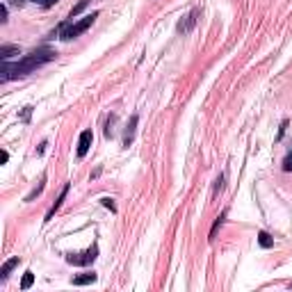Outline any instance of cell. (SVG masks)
Masks as SVG:
<instances>
[{
    "instance_id": "1",
    "label": "cell",
    "mask_w": 292,
    "mask_h": 292,
    "mask_svg": "<svg viewBox=\"0 0 292 292\" xmlns=\"http://www.w3.org/2000/svg\"><path fill=\"white\" fill-rule=\"evenodd\" d=\"M53 57H55V53L50 48H39V50H32L30 55H25V57H23L21 62H16V64H7V62H5L0 80L7 82V80H14V78H23V76H27V73L34 71L36 66L50 62Z\"/></svg>"
},
{
    "instance_id": "2",
    "label": "cell",
    "mask_w": 292,
    "mask_h": 292,
    "mask_svg": "<svg viewBox=\"0 0 292 292\" xmlns=\"http://www.w3.org/2000/svg\"><path fill=\"white\" fill-rule=\"evenodd\" d=\"M96 18H98V12L89 14V16H85L82 21H78V23H64V25H62V39L68 41V39H76V36H80L85 30H89L91 23H94Z\"/></svg>"
},
{
    "instance_id": "3",
    "label": "cell",
    "mask_w": 292,
    "mask_h": 292,
    "mask_svg": "<svg viewBox=\"0 0 292 292\" xmlns=\"http://www.w3.org/2000/svg\"><path fill=\"white\" fill-rule=\"evenodd\" d=\"M96 256H98V246H91V249H87L85 253H68V263L71 265H89L96 260Z\"/></svg>"
},
{
    "instance_id": "4",
    "label": "cell",
    "mask_w": 292,
    "mask_h": 292,
    "mask_svg": "<svg viewBox=\"0 0 292 292\" xmlns=\"http://www.w3.org/2000/svg\"><path fill=\"white\" fill-rule=\"evenodd\" d=\"M91 141H94V135H91V130H85V132L80 135V141H78V155H80V158H85V155L89 153Z\"/></svg>"
},
{
    "instance_id": "5",
    "label": "cell",
    "mask_w": 292,
    "mask_h": 292,
    "mask_svg": "<svg viewBox=\"0 0 292 292\" xmlns=\"http://www.w3.org/2000/svg\"><path fill=\"white\" fill-rule=\"evenodd\" d=\"M14 55H18V46H3V48H0V59H3V62H7Z\"/></svg>"
},
{
    "instance_id": "6",
    "label": "cell",
    "mask_w": 292,
    "mask_h": 292,
    "mask_svg": "<svg viewBox=\"0 0 292 292\" xmlns=\"http://www.w3.org/2000/svg\"><path fill=\"white\" fill-rule=\"evenodd\" d=\"M16 265H18V258H12V260H7V263L3 265V269H0V278H3V281H5V278L9 276V272H12V269L16 267Z\"/></svg>"
},
{
    "instance_id": "7",
    "label": "cell",
    "mask_w": 292,
    "mask_h": 292,
    "mask_svg": "<svg viewBox=\"0 0 292 292\" xmlns=\"http://www.w3.org/2000/svg\"><path fill=\"white\" fill-rule=\"evenodd\" d=\"M96 281V274L91 272V274H82V276H76L73 278V283L76 285H87V283H94Z\"/></svg>"
},
{
    "instance_id": "8",
    "label": "cell",
    "mask_w": 292,
    "mask_h": 292,
    "mask_svg": "<svg viewBox=\"0 0 292 292\" xmlns=\"http://www.w3.org/2000/svg\"><path fill=\"white\" fill-rule=\"evenodd\" d=\"M258 242H260V246H265V249H272V246H274V240H272V237H269L265 231L258 235Z\"/></svg>"
},
{
    "instance_id": "9",
    "label": "cell",
    "mask_w": 292,
    "mask_h": 292,
    "mask_svg": "<svg viewBox=\"0 0 292 292\" xmlns=\"http://www.w3.org/2000/svg\"><path fill=\"white\" fill-rule=\"evenodd\" d=\"M32 283H34V274H32V272H25V276H23V281H21V290H27Z\"/></svg>"
},
{
    "instance_id": "10",
    "label": "cell",
    "mask_w": 292,
    "mask_h": 292,
    "mask_svg": "<svg viewBox=\"0 0 292 292\" xmlns=\"http://www.w3.org/2000/svg\"><path fill=\"white\" fill-rule=\"evenodd\" d=\"M87 5H89V0H80V3H78V5H76V7H73V9H71V16H68V18H76V16H78V14H80V12H82V9H85V7H87Z\"/></svg>"
},
{
    "instance_id": "11",
    "label": "cell",
    "mask_w": 292,
    "mask_h": 292,
    "mask_svg": "<svg viewBox=\"0 0 292 292\" xmlns=\"http://www.w3.org/2000/svg\"><path fill=\"white\" fill-rule=\"evenodd\" d=\"M283 169H285V171H292V153L285 155V160H283Z\"/></svg>"
},
{
    "instance_id": "12",
    "label": "cell",
    "mask_w": 292,
    "mask_h": 292,
    "mask_svg": "<svg viewBox=\"0 0 292 292\" xmlns=\"http://www.w3.org/2000/svg\"><path fill=\"white\" fill-rule=\"evenodd\" d=\"M0 21H7V5H3V7H0Z\"/></svg>"
},
{
    "instance_id": "13",
    "label": "cell",
    "mask_w": 292,
    "mask_h": 292,
    "mask_svg": "<svg viewBox=\"0 0 292 292\" xmlns=\"http://www.w3.org/2000/svg\"><path fill=\"white\" fill-rule=\"evenodd\" d=\"M34 3H39V5H44V7H53L57 0H34Z\"/></svg>"
},
{
    "instance_id": "14",
    "label": "cell",
    "mask_w": 292,
    "mask_h": 292,
    "mask_svg": "<svg viewBox=\"0 0 292 292\" xmlns=\"http://www.w3.org/2000/svg\"><path fill=\"white\" fill-rule=\"evenodd\" d=\"M30 112H32V107H25V110H23V119H25V121L30 119Z\"/></svg>"
},
{
    "instance_id": "15",
    "label": "cell",
    "mask_w": 292,
    "mask_h": 292,
    "mask_svg": "<svg viewBox=\"0 0 292 292\" xmlns=\"http://www.w3.org/2000/svg\"><path fill=\"white\" fill-rule=\"evenodd\" d=\"M103 203H105V205H107V208H110V210H114V203H112V199H103Z\"/></svg>"
},
{
    "instance_id": "16",
    "label": "cell",
    "mask_w": 292,
    "mask_h": 292,
    "mask_svg": "<svg viewBox=\"0 0 292 292\" xmlns=\"http://www.w3.org/2000/svg\"><path fill=\"white\" fill-rule=\"evenodd\" d=\"M12 3H14V5H16V7H21V5H23V3H25V0H12Z\"/></svg>"
}]
</instances>
